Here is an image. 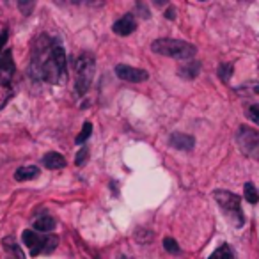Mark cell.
Segmentation results:
<instances>
[{"label": "cell", "instance_id": "obj_1", "mask_svg": "<svg viewBox=\"0 0 259 259\" xmlns=\"http://www.w3.org/2000/svg\"><path fill=\"white\" fill-rule=\"evenodd\" d=\"M30 75L36 80L52 83V85H64L68 80V66H66V52L59 41L43 34L34 45Z\"/></svg>", "mask_w": 259, "mask_h": 259}, {"label": "cell", "instance_id": "obj_2", "mask_svg": "<svg viewBox=\"0 0 259 259\" xmlns=\"http://www.w3.org/2000/svg\"><path fill=\"white\" fill-rule=\"evenodd\" d=\"M151 50L158 55L171 57V59H180V60H190L194 59V55L197 53L194 45H190L186 41H180V39H156L151 45Z\"/></svg>", "mask_w": 259, "mask_h": 259}, {"label": "cell", "instance_id": "obj_3", "mask_svg": "<svg viewBox=\"0 0 259 259\" xmlns=\"http://www.w3.org/2000/svg\"><path fill=\"white\" fill-rule=\"evenodd\" d=\"M213 197H215L218 206L222 208L227 220H229L236 229L243 227L245 217H243V213H241V199L238 195L231 194V192H227V190H215V192H213Z\"/></svg>", "mask_w": 259, "mask_h": 259}, {"label": "cell", "instance_id": "obj_4", "mask_svg": "<svg viewBox=\"0 0 259 259\" xmlns=\"http://www.w3.org/2000/svg\"><path fill=\"white\" fill-rule=\"evenodd\" d=\"M94 70H96V60L93 53L83 52L75 60V71H77V80H75V91L78 96H83L91 87V82L94 78Z\"/></svg>", "mask_w": 259, "mask_h": 259}, {"label": "cell", "instance_id": "obj_5", "mask_svg": "<svg viewBox=\"0 0 259 259\" xmlns=\"http://www.w3.org/2000/svg\"><path fill=\"white\" fill-rule=\"evenodd\" d=\"M22 240L30 250V256H39V254H52L59 245V238L57 236H39L32 229H25L22 233Z\"/></svg>", "mask_w": 259, "mask_h": 259}, {"label": "cell", "instance_id": "obj_6", "mask_svg": "<svg viewBox=\"0 0 259 259\" xmlns=\"http://www.w3.org/2000/svg\"><path fill=\"white\" fill-rule=\"evenodd\" d=\"M236 142H238V148L245 156L259 162V131L241 126L238 130V133H236Z\"/></svg>", "mask_w": 259, "mask_h": 259}, {"label": "cell", "instance_id": "obj_7", "mask_svg": "<svg viewBox=\"0 0 259 259\" xmlns=\"http://www.w3.org/2000/svg\"><path fill=\"white\" fill-rule=\"evenodd\" d=\"M116 75L121 80H126V82H146L149 78V75L146 70H140V68H133V66H126V64H117L116 66Z\"/></svg>", "mask_w": 259, "mask_h": 259}, {"label": "cell", "instance_id": "obj_8", "mask_svg": "<svg viewBox=\"0 0 259 259\" xmlns=\"http://www.w3.org/2000/svg\"><path fill=\"white\" fill-rule=\"evenodd\" d=\"M14 60H13V52L4 50L0 53V82L2 83H11V78L14 75Z\"/></svg>", "mask_w": 259, "mask_h": 259}, {"label": "cell", "instance_id": "obj_9", "mask_svg": "<svg viewBox=\"0 0 259 259\" xmlns=\"http://www.w3.org/2000/svg\"><path fill=\"white\" fill-rule=\"evenodd\" d=\"M112 28H114V32H116L117 36H130V34H131L135 28H137V22H135V16L131 13L125 14L123 18L117 20Z\"/></svg>", "mask_w": 259, "mask_h": 259}, {"label": "cell", "instance_id": "obj_10", "mask_svg": "<svg viewBox=\"0 0 259 259\" xmlns=\"http://www.w3.org/2000/svg\"><path fill=\"white\" fill-rule=\"evenodd\" d=\"M169 144H171L172 148L181 149V151H190V149H194L195 139L192 137V135L176 131V133H171V137H169Z\"/></svg>", "mask_w": 259, "mask_h": 259}, {"label": "cell", "instance_id": "obj_11", "mask_svg": "<svg viewBox=\"0 0 259 259\" xmlns=\"http://www.w3.org/2000/svg\"><path fill=\"white\" fill-rule=\"evenodd\" d=\"M43 165L47 167V169H52V171H57V169L66 167V160L60 153L53 151V153H47L43 156Z\"/></svg>", "mask_w": 259, "mask_h": 259}, {"label": "cell", "instance_id": "obj_12", "mask_svg": "<svg viewBox=\"0 0 259 259\" xmlns=\"http://www.w3.org/2000/svg\"><path fill=\"white\" fill-rule=\"evenodd\" d=\"M2 245H4V250L9 254V259H25L24 252H22V249H20V245L16 243V240L14 238H11V236H5L4 241H2Z\"/></svg>", "mask_w": 259, "mask_h": 259}, {"label": "cell", "instance_id": "obj_13", "mask_svg": "<svg viewBox=\"0 0 259 259\" xmlns=\"http://www.w3.org/2000/svg\"><path fill=\"white\" fill-rule=\"evenodd\" d=\"M199 71H201V62H197V60H194V59H190L186 64H183L180 68V71L178 73L183 77V78H195L197 75H199Z\"/></svg>", "mask_w": 259, "mask_h": 259}, {"label": "cell", "instance_id": "obj_14", "mask_svg": "<svg viewBox=\"0 0 259 259\" xmlns=\"http://www.w3.org/2000/svg\"><path fill=\"white\" fill-rule=\"evenodd\" d=\"M39 169L36 165H27V167H20L18 171L14 172V180L16 181H28L34 180V178L39 176Z\"/></svg>", "mask_w": 259, "mask_h": 259}, {"label": "cell", "instance_id": "obj_15", "mask_svg": "<svg viewBox=\"0 0 259 259\" xmlns=\"http://www.w3.org/2000/svg\"><path fill=\"white\" fill-rule=\"evenodd\" d=\"M34 229L41 233H50L55 229V218L50 217V215H43L34 222Z\"/></svg>", "mask_w": 259, "mask_h": 259}, {"label": "cell", "instance_id": "obj_16", "mask_svg": "<svg viewBox=\"0 0 259 259\" xmlns=\"http://www.w3.org/2000/svg\"><path fill=\"white\" fill-rule=\"evenodd\" d=\"M209 259H236V256H234V252H233L231 247L226 243V245L218 247V249L209 256Z\"/></svg>", "mask_w": 259, "mask_h": 259}, {"label": "cell", "instance_id": "obj_17", "mask_svg": "<svg viewBox=\"0 0 259 259\" xmlns=\"http://www.w3.org/2000/svg\"><path fill=\"white\" fill-rule=\"evenodd\" d=\"M238 94H247V96H259V82H250V83H243L241 87L236 89Z\"/></svg>", "mask_w": 259, "mask_h": 259}, {"label": "cell", "instance_id": "obj_18", "mask_svg": "<svg viewBox=\"0 0 259 259\" xmlns=\"http://www.w3.org/2000/svg\"><path fill=\"white\" fill-rule=\"evenodd\" d=\"M11 96H13V87H11V83L0 82V108H4L5 103L11 100Z\"/></svg>", "mask_w": 259, "mask_h": 259}, {"label": "cell", "instance_id": "obj_19", "mask_svg": "<svg viewBox=\"0 0 259 259\" xmlns=\"http://www.w3.org/2000/svg\"><path fill=\"white\" fill-rule=\"evenodd\" d=\"M243 192H245L247 203L256 204L259 201V192H258V188L254 186V183H245V188H243Z\"/></svg>", "mask_w": 259, "mask_h": 259}, {"label": "cell", "instance_id": "obj_20", "mask_svg": "<svg viewBox=\"0 0 259 259\" xmlns=\"http://www.w3.org/2000/svg\"><path fill=\"white\" fill-rule=\"evenodd\" d=\"M233 71H234V68H233V64H229V62H222V64L218 66V77H220L224 82H229Z\"/></svg>", "mask_w": 259, "mask_h": 259}, {"label": "cell", "instance_id": "obj_21", "mask_svg": "<svg viewBox=\"0 0 259 259\" xmlns=\"http://www.w3.org/2000/svg\"><path fill=\"white\" fill-rule=\"evenodd\" d=\"M91 133H93V125L91 123H85L82 128V131H80L78 135H77V139H75V144H83L85 140L91 137Z\"/></svg>", "mask_w": 259, "mask_h": 259}, {"label": "cell", "instance_id": "obj_22", "mask_svg": "<svg viewBox=\"0 0 259 259\" xmlns=\"http://www.w3.org/2000/svg\"><path fill=\"white\" fill-rule=\"evenodd\" d=\"M163 249L167 250V252H171V254H180V245L176 243V240H172V238H165L163 240Z\"/></svg>", "mask_w": 259, "mask_h": 259}, {"label": "cell", "instance_id": "obj_23", "mask_svg": "<svg viewBox=\"0 0 259 259\" xmlns=\"http://www.w3.org/2000/svg\"><path fill=\"white\" fill-rule=\"evenodd\" d=\"M247 117L259 126V103H254V105H250L247 108Z\"/></svg>", "mask_w": 259, "mask_h": 259}, {"label": "cell", "instance_id": "obj_24", "mask_svg": "<svg viewBox=\"0 0 259 259\" xmlns=\"http://www.w3.org/2000/svg\"><path fill=\"white\" fill-rule=\"evenodd\" d=\"M151 238H153V233H148V231H144V229L135 233V240L139 241V243H149Z\"/></svg>", "mask_w": 259, "mask_h": 259}, {"label": "cell", "instance_id": "obj_25", "mask_svg": "<svg viewBox=\"0 0 259 259\" xmlns=\"http://www.w3.org/2000/svg\"><path fill=\"white\" fill-rule=\"evenodd\" d=\"M87 155H89V149L82 148L78 151V155H77V158H75V163H77V165H83V163L87 162Z\"/></svg>", "mask_w": 259, "mask_h": 259}, {"label": "cell", "instance_id": "obj_26", "mask_svg": "<svg viewBox=\"0 0 259 259\" xmlns=\"http://www.w3.org/2000/svg\"><path fill=\"white\" fill-rule=\"evenodd\" d=\"M7 43V28H2L0 30V53H2V48Z\"/></svg>", "mask_w": 259, "mask_h": 259}, {"label": "cell", "instance_id": "obj_27", "mask_svg": "<svg viewBox=\"0 0 259 259\" xmlns=\"http://www.w3.org/2000/svg\"><path fill=\"white\" fill-rule=\"evenodd\" d=\"M34 7V4H28V5H25L24 2H20V9L24 11V14L25 16H28V14H30V9H32Z\"/></svg>", "mask_w": 259, "mask_h": 259}, {"label": "cell", "instance_id": "obj_28", "mask_svg": "<svg viewBox=\"0 0 259 259\" xmlns=\"http://www.w3.org/2000/svg\"><path fill=\"white\" fill-rule=\"evenodd\" d=\"M165 18L167 20H174V18H176V9H174V7H169V9H167V13H165Z\"/></svg>", "mask_w": 259, "mask_h": 259}, {"label": "cell", "instance_id": "obj_29", "mask_svg": "<svg viewBox=\"0 0 259 259\" xmlns=\"http://www.w3.org/2000/svg\"><path fill=\"white\" fill-rule=\"evenodd\" d=\"M117 259H133V258H130V256H119Z\"/></svg>", "mask_w": 259, "mask_h": 259}]
</instances>
